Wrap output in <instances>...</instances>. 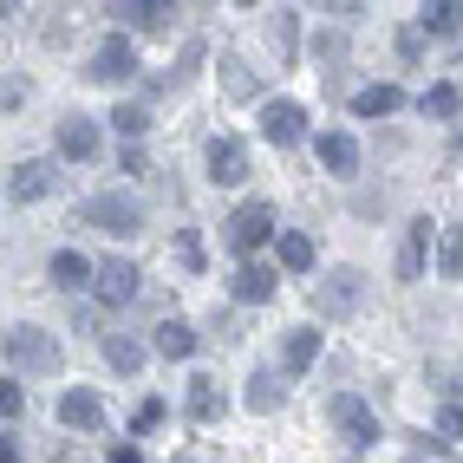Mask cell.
<instances>
[{
	"label": "cell",
	"mask_w": 463,
	"mask_h": 463,
	"mask_svg": "<svg viewBox=\"0 0 463 463\" xmlns=\"http://www.w3.org/2000/svg\"><path fill=\"white\" fill-rule=\"evenodd\" d=\"M7 365L14 373H52L59 365V339L46 326H7Z\"/></svg>",
	"instance_id": "obj_1"
},
{
	"label": "cell",
	"mask_w": 463,
	"mask_h": 463,
	"mask_svg": "<svg viewBox=\"0 0 463 463\" xmlns=\"http://www.w3.org/2000/svg\"><path fill=\"white\" fill-rule=\"evenodd\" d=\"M359 300H365V274H359V268H333L326 281L314 288V307H320L326 320H346Z\"/></svg>",
	"instance_id": "obj_2"
},
{
	"label": "cell",
	"mask_w": 463,
	"mask_h": 463,
	"mask_svg": "<svg viewBox=\"0 0 463 463\" xmlns=\"http://www.w3.org/2000/svg\"><path fill=\"white\" fill-rule=\"evenodd\" d=\"M326 418L339 424V438H346V444H379V418H373V405H365V398L339 392L333 405H326Z\"/></svg>",
	"instance_id": "obj_3"
},
{
	"label": "cell",
	"mask_w": 463,
	"mask_h": 463,
	"mask_svg": "<svg viewBox=\"0 0 463 463\" xmlns=\"http://www.w3.org/2000/svg\"><path fill=\"white\" fill-rule=\"evenodd\" d=\"M85 222H91V229H105V235H137V229H144V215H137L131 196H91V203H85Z\"/></svg>",
	"instance_id": "obj_4"
},
{
	"label": "cell",
	"mask_w": 463,
	"mask_h": 463,
	"mask_svg": "<svg viewBox=\"0 0 463 463\" xmlns=\"http://www.w3.org/2000/svg\"><path fill=\"white\" fill-rule=\"evenodd\" d=\"M268 235H274V203H241V209L229 215V241H235L241 255H255Z\"/></svg>",
	"instance_id": "obj_5"
},
{
	"label": "cell",
	"mask_w": 463,
	"mask_h": 463,
	"mask_svg": "<svg viewBox=\"0 0 463 463\" xmlns=\"http://www.w3.org/2000/svg\"><path fill=\"white\" fill-rule=\"evenodd\" d=\"M85 79H99V85L137 79V46H131V40H105L99 52H91V72H85Z\"/></svg>",
	"instance_id": "obj_6"
},
{
	"label": "cell",
	"mask_w": 463,
	"mask_h": 463,
	"mask_svg": "<svg viewBox=\"0 0 463 463\" xmlns=\"http://www.w3.org/2000/svg\"><path fill=\"white\" fill-rule=\"evenodd\" d=\"M209 176L222 183V190L249 183V144H241V137H215V144H209Z\"/></svg>",
	"instance_id": "obj_7"
},
{
	"label": "cell",
	"mask_w": 463,
	"mask_h": 463,
	"mask_svg": "<svg viewBox=\"0 0 463 463\" xmlns=\"http://www.w3.org/2000/svg\"><path fill=\"white\" fill-rule=\"evenodd\" d=\"M300 131H307V111L294 105V99H274V105H261V137L268 144H300Z\"/></svg>",
	"instance_id": "obj_8"
},
{
	"label": "cell",
	"mask_w": 463,
	"mask_h": 463,
	"mask_svg": "<svg viewBox=\"0 0 463 463\" xmlns=\"http://www.w3.org/2000/svg\"><path fill=\"white\" fill-rule=\"evenodd\" d=\"M430 222H411L405 241H398V281H424V261H430Z\"/></svg>",
	"instance_id": "obj_9"
},
{
	"label": "cell",
	"mask_w": 463,
	"mask_h": 463,
	"mask_svg": "<svg viewBox=\"0 0 463 463\" xmlns=\"http://www.w3.org/2000/svg\"><path fill=\"white\" fill-rule=\"evenodd\" d=\"M137 281H144V274L131 268V261H99V281H91V288H99V300H111V307H125L131 294H137Z\"/></svg>",
	"instance_id": "obj_10"
},
{
	"label": "cell",
	"mask_w": 463,
	"mask_h": 463,
	"mask_svg": "<svg viewBox=\"0 0 463 463\" xmlns=\"http://www.w3.org/2000/svg\"><path fill=\"white\" fill-rule=\"evenodd\" d=\"M52 190V164H14L7 170V203H40Z\"/></svg>",
	"instance_id": "obj_11"
},
{
	"label": "cell",
	"mask_w": 463,
	"mask_h": 463,
	"mask_svg": "<svg viewBox=\"0 0 463 463\" xmlns=\"http://www.w3.org/2000/svg\"><path fill=\"white\" fill-rule=\"evenodd\" d=\"M59 418H66L72 430H99V424H105V405H99V392H85V385H72L66 398H59Z\"/></svg>",
	"instance_id": "obj_12"
},
{
	"label": "cell",
	"mask_w": 463,
	"mask_h": 463,
	"mask_svg": "<svg viewBox=\"0 0 463 463\" xmlns=\"http://www.w3.org/2000/svg\"><path fill=\"white\" fill-rule=\"evenodd\" d=\"M59 157H72V164L99 157V125H91V118H66V125H59Z\"/></svg>",
	"instance_id": "obj_13"
},
{
	"label": "cell",
	"mask_w": 463,
	"mask_h": 463,
	"mask_svg": "<svg viewBox=\"0 0 463 463\" xmlns=\"http://www.w3.org/2000/svg\"><path fill=\"white\" fill-rule=\"evenodd\" d=\"M314 150H320V170H333V176H353V170H359V144H353L346 131H326Z\"/></svg>",
	"instance_id": "obj_14"
},
{
	"label": "cell",
	"mask_w": 463,
	"mask_h": 463,
	"mask_svg": "<svg viewBox=\"0 0 463 463\" xmlns=\"http://www.w3.org/2000/svg\"><path fill=\"white\" fill-rule=\"evenodd\" d=\"M398 105H405V91H398V85H365V91H353V118H392Z\"/></svg>",
	"instance_id": "obj_15"
},
{
	"label": "cell",
	"mask_w": 463,
	"mask_h": 463,
	"mask_svg": "<svg viewBox=\"0 0 463 463\" xmlns=\"http://www.w3.org/2000/svg\"><path fill=\"white\" fill-rule=\"evenodd\" d=\"M235 300H241V307H261V300H274V268L249 261V268L235 274Z\"/></svg>",
	"instance_id": "obj_16"
},
{
	"label": "cell",
	"mask_w": 463,
	"mask_h": 463,
	"mask_svg": "<svg viewBox=\"0 0 463 463\" xmlns=\"http://www.w3.org/2000/svg\"><path fill=\"white\" fill-rule=\"evenodd\" d=\"M268 46H274V59H281V66H294V46H300V14H274L268 20Z\"/></svg>",
	"instance_id": "obj_17"
},
{
	"label": "cell",
	"mask_w": 463,
	"mask_h": 463,
	"mask_svg": "<svg viewBox=\"0 0 463 463\" xmlns=\"http://www.w3.org/2000/svg\"><path fill=\"white\" fill-rule=\"evenodd\" d=\"M91 274H99V268H91V261H85L79 249H59V255H52V281L66 288V294H72V288H85Z\"/></svg>",
	"instance_id": "obj_18"
},
{
	"label": "cell",
	"mask_w": 463,
	"mask_h": 463,
	"mask_svg": "<svg viewBox=\"0 0 463 463\" xmlns=\"http://www.w3.org/2000/svg\"><path fill=\"white\" fill-rule=\"evenodd\" d=\"M157 353H164V359H190V353H196V326L164 320V326H157Z\"/></svg>",
	"instance_id": "obj_19"
},
{
	"label": "cell",
	"mask_w": 463,
	"mask_h": 463,
	"mask_svg": "<svg viewBox=\"0 0 463 463\" xmlns=\"http://www.w3.org/2000/svg\"><path fill=\"white\" fill-rule=\"evenodd\" d=\"M438 274L463 281V229H438Z\"/></svg>",
	"instance_id": "obj_20"
},
{
	"label": "cell",
	"mask_w": 463,
	"mask_h": 463,
	"mask_svg": "<svg viewBox=\"0 0 463 463\" xmlns=\"http://www.w3.org/2000/svg\"><path fill=\"white\" fill-rule=\"evenodd\" d=\"M463 26V0H424V33H457Z\"/></svg>",
	"instance_id": "obj_21"
},
{
	"label": "cell",
	"mask_w": 463,
	"mask_h": 463,
	"mask_svg": "<svg viewBox=\"0 0 463 463\" xmlns=\"http://www.w3.org/2000/svg\"><path fill=\"white\" fill-rule=\"evenodd\" d=\"M190 418H203V424L222 418V392H215V379H203V373L190 379Z\"/></svg>",
	"instance_id": "obj_22"
},
{
	"label": "cell",
	"mask_w": 463,
	"mask_h": 463,
	"mask_svg": "<svg viewBox=\"0 0 463 463\" xmlns=\"http://www.w3.org/2000/svg\"><path fill=\"white\" fill-rule=\"evenodd\" d=\"M105 365H111V373H137V365H144V346H137V339H125V333H111V339H105Z\"/></svg>",
	"instance_id": "obj_23"
},
{
	"label": "cell",
	"mask_w": 463,
	"mask_h": 463,
	"mask_svg": "<svg viewBox=\"0 0 463 463\" xmlns=\"http://www.w3.org/2000/svg\"><path fill=\"white\" fill-rule=\"evenodd\" d=\"M320 359V333L314 326H300V333H288V373H307V365Z\"/></svg>",
	"instance_id": "obj_24"
},
{
	"label": "cell",
	"mask_w": 463,
	"mask_h": 463,
	"mask_svg": "<svg viewBox=\"0 0 463 463\" xmlns=\"http://www.w3.org/2000/svg\"><path fill=\"white\" fill-rule=\"evenodd\" d=\"M424 118H463V99H457V85H430L424 99H418Z\"/></svg>",
	"instance_id": "obj_25"
},
{
	"label": "cell",
	"mask_w": 463,
	"mask_h": 463,
	"mask_svg": "<svg viewBox=\"0 0 463 463\" xmlns=\"http://www.w3.org/2000/svg\"><path fill=\"white\" fill-rule=\"evenodd\" d=\"M274 255H281L288 274H307V268H314V241H307V235H281V249H274Z\"/></svg>",
	"instance_id": "obj_26"
},
{
	"label": "cell",
	"mask_w": 463,
	"mask_h": 463,
	"mask_svg": "<svg viewBox=\"0 0 463 463\" xmlns=\"http://www.w3.org/2000/svg\"><path fill=\"white\" fill-rule=\"evenodd\" d=\"M281 405V385H274V373H255L249 379V411H274Z\"/></svg>",
	"instance_id": "obj_27"
},
{
	"label": "cell",
	"mask_w": 463,
	"mask_h": 463,
	"mask_svg": "<svg viewBox=\"0 0 463 463\" xmlns=\"http://www.w3.org/2000/svg\"><path fill=\"white\" fill-rule=\"evenodd\" d=\"M222 85H229V99H255V72L241 59H222Z\"/></svg>",
	"instance_id": "obj_28"
},
{
	"label": "cell",
	"mask_w": 463,
	"mask_h": 463,
	"mask_svg": "<svg viewBox=\"0 0 463 463\" xmlns=\"http://www.w3.org/2000/svg\"><path fill=\"white\" fill-rule=\"evenodd\" d=\"M111 125H118V131H125V137H144V131H150V111H137V105H125V111H118V118H111Z\"/></svg>",
	"instance_id": "obj_29"
},
{
	"label": "cell",
	"mask_w": 463,
	"mask_h": 463,
	"mask_svg": "<svg viewBox=\"0 0 463 463\" xmlns=\"http://www.w3.org/2000/svg\"><path fill=\"white\" fill-rule=\"evenodd\" d=\"M438 438H444V444L463 438V405H444V411H438Z\"/></svg>",
	"instance_id": "obj_30"
},
{
	"label": "cell",
	"mask_w": 463,
	"mask_h": 463,
	"mask_svg": "<svg viewBox=\"0 0 463 463\" xmlns=\"http://www.w3.org/2000/svg\"><path fill=\"white\" fill-rule=\"evenodd\" d=\"M176 255H183V268H190V274H196V268H203V241H196L190 229H183V235H176Z\"/></svg>",
	"instance_id": "obj_31"
},
{
	"label": "cell",
	"mask_w": 463,
	"mask_h": 463,
	"mask_svg": "<svg viewBox=\"0 0 463 463\" xmlns=\"http://www.w3.org/2000/svg\"><path fill=\"white\" fill-rule=\"evenodd\" d=\"M0 411H7V424H14V418L26 411V392H20L14 379H7V385H0Z\"/></svg>",
	"instance_id": "obj_32"
},
{
	"label": "cell",
	"mask_w": 463,
	"mask_h": 463,
	"mask_svg": "<svg viewBox=\"0 0 463 463\" xmlns=\"http://www.w3.org/2000/svg\"><path fill=\"white\" fill-rule=\"evenodd\" d=\"M131 424H137V430H157V424H164V398H144Z\"/></svg>",
	"instance_id": "obj_33"
},
{
	"label": "cell",
	"mask_w": 463,
	"mask_h": 463,
	"mask_svg": "<svg viewBox=\"0 0 463 463\" xmlns=\"http://www.w3.org/2000/svg\"><path fill=\"white\" fill-rule=\"evenodd\" d=\"M105 7H111L118 20H131V26H144V7H150V0H105Z\"/></svg>",
	"instance_id": "obj_34"
},
{
	"label": "cell",
	"mask_w": 463,
	"mask_h": 463,
	"mask_svg": "<svg viewBox=\"0 0 463 463\" xmlns=\"http://www.w3.org/2000/svg\"><path fill=\"white\" fill-rule=\"evenodd\" d=\"M196 66H203V46H196V40H190V46H183V59H176V72H170V79H190V72H196Z\"/></svg>",
	"instance_id": "obj_35"
},
{
	"label": "cell",
	"mask_w": 463,
	"mask_h": 463,
	"mask_svg": "<svg viewBox=\"0 0 463 463\" xmlns=\"http://www.w3.org/2000/svg\"><path fill=\"white\" fill-rule=\"evenodd\" d=\"M320 14H365V0H314Z\"/></svg>",
	"instance_id": "obj_36"
},
{
	"label": "cell",
	"mask_w": 463,
	"mask_h": 463,
	"mask_svg": "<svg viewBox=\"0 0 463 463\" xmlns=\"http://www.w3.org/2000/svg\"><path fill=\"white\" fill-rule=\"evenodd\" d=\"M111 463H144V457H137V450L125 444V450H111Z\"/></svg>",
	"instance_id": "obj_37"
},
{
	"label": "cell",
	"mask_w": 463,
	"mask_h": 463,
	"mask_svg": "<svg viewBox=\"0 0 463 463\" xmlns=\"http://www.w3.org/2000/svg\"><path fill=\"white\" fill-rule=\"evenodd\" d=\"M52 463H79V457H72V450H59V457H52Z\"/></svg>",
	"instance_id": "obj_38"
},
{
	"label": "cell",
	"mask_w": 463,
	"mask_h": 463,
	"mask_svg": "<svg viewBox=\"0 0 463 463\" xmlns=\"http://www.w3.org/2000/svg\"><path fill=\"white\" fill-rule=\"evenodd\" d=\"M457 150H463V118H457Z\"/></svg>",
	"instance_id": "obj_39"
},
{
	"label": "cell",
	"mask_w": 463,
	"mask_h": 463,
	"mask_svg": "<svg viewBox=\"0 0 463 463\" xmlns=\"http://www.w3.org/2000/svg\"><path fill=\"white\" fill-rule=\"evenodd\" d=\"M249 7H255V0H249Z\"/></svg>",
	"instance_id": "obj_40"
}]
</instances>
